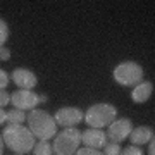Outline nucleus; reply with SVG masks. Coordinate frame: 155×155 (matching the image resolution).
Returning <instances> with one entry per match:
<instances>
[{"mask_svg":"<svg viewBox=\"0 0 155 155\" xmlns=\"http://www.w3.org/2000/svg\"><path fill=\"white\" fill-rule=\"evenodd\" d=\"M5 117H7V112H4L2 109H0V124H4V122H5Z\"/></svg>","mask_w":155,"mask_h":155,"instance_id":"22","label":"nucleus"},{"mask_svg":"<svg viewBox=\"0 0 155 155\" xmlns=\"http://www.w3.org/2000/svg\"><path fill=\"white\" fill-rule=\"evenodd\" d=\"M133 131V122L131 119H116V121L107 126V138H110L114 143H121L129 136V133Z\"/></svg>","mask_w":155,"mask_h":155,"instance_id":"6","label":"nucleus"},{"mask_svg":"<svg viewBox=\"0 0 155 155\" xmlns=\"http://www.w3.org/2000/svg\"><path fill=\"white\" fill-rule=\"evenodd\" d=\"M2 140H4V145L7 148H11L12 152L21 155L31 152L36 145L33 133L21 124H9L7 127H4Z\"/></svg>","mask_w":155,"mask_h":155,"instance_id":"1","label":"nucleus"},{"mask_svg":"<svg viewBox=\"0 0 155 155\" xmlns=\"http://www.w3.org/2000/svg\"><path fill=\"white\" fill-rule=\"evenodd\" d=\"M129 138H131V143L134 147L138 145H145L153 140V129L148 126H140V127H133V131L129 133Z\"/></svg>","mask_w":155,"mask_h":155,"instance_id":"11","label":"nucleus"},{"mask_svg":"<svg viewBox=\"0 0 155 155\" xmlns=\"http://www.w3.org/2000/svg\"><path fill=\"white\" fill-rule=\"evenodd\" d=\"M117 119V109L110 104H97L91 105L84 114V122L90 127L100 129V127H107L109 124Z\"/></svg>","mask_w":155,"mask_h":155,"instance_id":"3","label":"nucleus"},{"mask_svg":"<svg viewBox=\"0 0 155 155\" xmlns=\"http://www.w3.org/2000/svg\"><path fill=\"white\" fill-rule=\"evenodd\" d=\"M28 129L33 133L35 138L40 141H48V140L55 138L57 134V124L54 116H50L47 110H33L28 114Z\"/></svg>","mask_w":155,"mask_h":155,"instance_id":"2","label":"nucleus"},{"mask_svg":"<svg viewBox=\"0 0 155 155\" xmlns=\"http://www.w3.org/2000/svg\"><path fill=\"white\" fill-rule=\"evenodd\" d=\"M17 155H21V153H17Z\"/></svg>","mask_w":155,"mask_h":155,"instance_id":"26","label":"nucleus"},{"mask_svg":"<svg viewBox=\"0 0 155 155\" xmlns=\"http://www.w3.org/2000/svg\"><path fill=\"white\" fill-rule=\"evenodd\" d=\"M81 143V131L76 127H66L55 134V141L52 145L55 155H74Z\"/></svg>","mask_w":155,"mask_h":155,"instance_id":"4","label":"nucleus"},{"mask_svg":"<svg viewBox=\"0 0 155 155\" xmlns=\"http://www.w3.org/2000/svg\"><path fill=\"white\" fill-rule=\"evenodd\" d=\"M40 100L41 102H47V95H40Z\"/></svg>","mask_w":155,"mask_h":155,"instance_id":"25","label":"nucleus"},{"mask_svg":"<svg viewBox=\"0 0 155 155\" xmlns=\"http://www.w3.org/2000/svg\"><path fill=\"white\" fill-rule=\"evenodd\" d=\"M12 81L19 86V90H33L36 84H38V78L35 72H31L29 69H14L12 72Z\"/></svg>","mask_w":155,"mask_h":155,"instance_id":"10","label":"nucleus"},{"mask_svg":"<svg viewBox=\"0 0 155 155\" xmlns=\"http://www.w3.org/2000/svg\"><path fill=\"white\" fill-rule=\"evenodd\" d=\"M11 102L19 110H33L41 100H40V95L33 93L31 90H17L11 95Z\"/></svg>","mask_w":155,"mask_h":155,"instance_id":"7","label":"nucleus"},{"mask_svg":"<svg viewBox=\"0 0 155 155\" xmlns=\"http://www.w3.org/2000/svg\"><path fill=\"white\" fill-rule=\"evenodd\" d=\"M76 155H104L100 150H95V148H88V147H84V148H78Z\"/></svg>","mask_w":155,"mask_h":155,"instance_id":"18","label":"nucleus"},{"mask_svg":"<svg viewBox=\"0 0 155 155\" xmlns=\"http://www.w3.org/2000/svg\"><path fill=\"white\" fill-rule=\"evenodd\" d=\"M11 102V95L7 93L5 90H0V109H4Z\"/></svg>","mask_w":155,"mask_h":155,"instance_id":"19","label":"nucleus"},{"mask_svg":"<svg viewBox=\"0 0 155 155\" xmlns=\"http://www.w3.org/2000/svg\"><path fill=\"white\" fill-rule=\"evenodd\" d=\"M7 38H9V26H7V22L4 19H0V48L4 47Z\"/></svg>","mask_w":155,"mask_h":155,"instance_id":"16","label":"nucleus"},{"mask_svg":"<svg viewBox=\"0 0 155 155\" xmlns=\"http://www.w3.org/2000/svg\"><path fill=\"white\" fill-rule=\"evenodd\" d=\"M152 91H153V84L150 81H141V83H138L134 86L133 93H131V98L136 104H143V102H147L150 98Z\"/></svg>","mask_w":155,"mask_h":155,"instance_id":"12","label":"nucleus"},{"mask_svg":"<svg viewBox=\"0 0 155 155\" xmlns=\"http://www.w3.org/2000/svg\"><path fill=\"white\" fill-rule=\"evenodd\" d=\"M104 150H105L104 155H119L122 148H121V143H114V141H112V143H107L105 147H104Z\"/></svg>","mask_w":155,"mask_h":155,"instance_id":"15","label":"nucleus"},{"mask_svg":"<svg viewBox=\"0 0 155 155\" xmlns=\"http://www.w3.org/2000/svg\"><path fill=\"white\" fill-rule=\"evenodd\" d=\"M11 59V50L7 47H2L0 48V61H9Z\"/></svg>","mask_w":155,"mask_h":155,"instance_id":"21","label":"nucleus"},{"mask_svg":"<svg viewBox=\"0 0 155 155\" xmlns=\"http://www.w3.org/2000/svg\"><path fill=\"white\" fill-rule=\"evenodd\" d=\"M9 74H7L4 69H0V90H5V86L9 84Z\"/></svg>","mask_w":155,"mask_h":155,"instance_id":"20","label":"nucleus"},{"mask_svg":"<svg viewBox=\"0 0 155 155\" xmlns=\"http://www.w3.org/2000/svg\"><path fill=\"white\" fill-rule=\"evenodd\" d=\"M148 155H155V145H153V140H152V143L148 147Z\"/></svg>","mask_w":155,"mask_h":155,"instance_id":"23","label":"nucleus"},{"mask_svg":"<svg viewBox=\"0 0 155 155\" xmlns=\"http://www.w3.org/2000/svg\"><path fill=\"white\" fill-rule=\"evenodd\" d=\"M5 121L9 122V124H22V122L26 121V114H24V110L12 109L11 112H7Z\"/></svg>","mask_w":155,"mask_h":155,"instance_id":"13","label":"nucleus"},{"mask_svg":"<svg viewBox=\"0 0 155 155\" xmlns=\"http://www.w3.org/2000/svg\"><path fill=\"white\" fill-rule=\"evenodd\" d=\"M119 155H143V152H141L138 147L129 145V147H126L124 150H121V153H119Z\"/></svg>","mask_w":155,"mask_h":155,"instance_id":"17","label":"nucleus"},{"mask_svg":"<svg viewBox=\"0 0 155 155\" xmlns=\"http://www.w3.org/2000/svg\"><path fill=\"white\" fill-rule=\"evenodd\" d=\"M54 119H55V124H59V126L74 127L83 121V112L78 107H64V109H59L55 112Z\"/></svg>","mask_w":155,"mask_h":155,"instance_id":"8","label":"nucleus"},{"mask_svg":"<svg viewBox=\"0 0 155 155\" xmlns=\"http://www.w3.org/2000/svg\"><path fill=\"white\" fill-rule=\"evenodd\" d=\"M114 79L122 86H136L143 79V67L133 61L122 62L114 69Z\"/></svg>","mask_w":155,"mask_h":155,"instance_id":"5","label":"nucleus"},{"mask_svg":"<svg viewBox=\"0 0 155 155\" xmlns=\"http://www.w3.org/2000/svg\"><path fill=\"white\" fill-rule=\"evenodd\" d=\"M107 133L102 129H95V127H88L86 131L81 133V143L88 148L100 150L107 145Z\"/></svg>","mask_w":155,"mask_h":155,"instance_id":"9","label":"nucleus"},{"mask_svg":"<svg viewBox=\"0 0 155 155\" xmlns=\"http://www.w3.org/2000/svg\"><path fill=\"white\" fill-rule=\"evenodd\" d=\"M2 152H4V140L0 136V155H2Z\"/></svg>","mask_w":155,"mask_h":155,"instance_id":"24","label":"nucleus"},{"mask_svg":"<svg viewBox=\"0 0 155 155\" xmlns=\"http://www.w3.org/2000/svg\"><path fill=\"white\" fill-rule=\"evenodd\" d=\"M33 155H54V148L48 141H40V143L35 145Z\"/></svg>","mask_w":155,"mask_h":155,"instance_id":"14","label":"nucleus"}]
</instances>
